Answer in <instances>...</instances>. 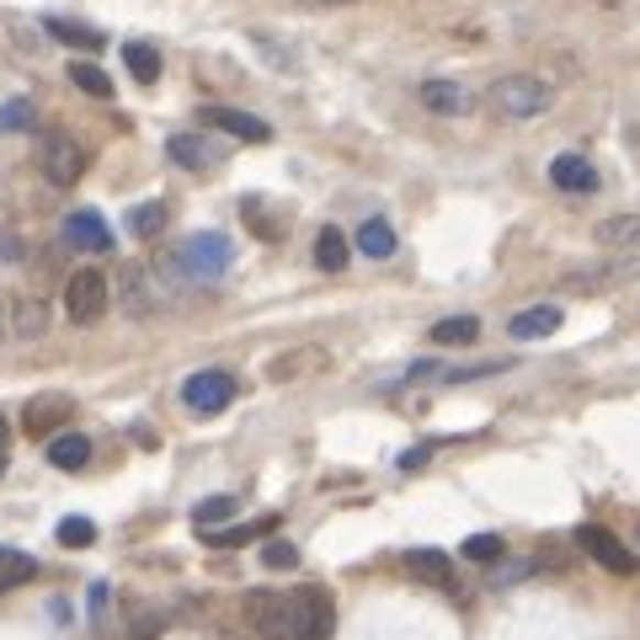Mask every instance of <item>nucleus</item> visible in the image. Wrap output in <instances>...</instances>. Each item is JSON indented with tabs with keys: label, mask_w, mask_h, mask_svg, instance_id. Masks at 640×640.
I'll list each match as a JSON object with an SVG mask.
<instances>
[{
	"label": "nucleus",
	"mask_w": 640,
	"mask_h": 640,
	"mask_svg": "<svg viewBox=\"0 0 640 640\" xmlns=\"http://www.w3.org/2000/svg\"><path fill=\"white\" fill-rule=\"evenodd\" d=\"M288 619H294V640H331V630H336V604H331L325 587L305 582V587L288 593Z\"/></svg>",
	"instance_id": "nucleus-1"
},
{
	"label": "nucleus",
	"mask_w": 640,
	"mask_h": 640,
	"mask_svg": "<svg viewBox=\"0 0 640 640\" xmlns=\"http://www.w3.org/2000/svg\"><path fill=\"white\" fill-rule=\"evenodd\" d=\"M492 107L501 118H512V123H529V118H539L550 107V86L539 75H501L492 86Z\"/></svg>",
	"instance_id": "nucleus-2"
},
{
	"label": "nucleus",
	"mask_w": 640,
	"mask_h": 640,
	"mask_svg": "<svg viewBox=\"0 0 640 640\" xmlns=\"http://www.w3.org/2000/svg\"><path fill=\"white\" fill-rule=\"evenodd\" d=\"M177 267L187 278H198V284H213V278H224V273L235 267V246H230L224 235H192V241L177 251Z\"/></svg>",
	"instance_id": "nucleus-3"
},
{
	"label": "nucleus",
	"mask_w": 640,
	"mask_h": 640,
	"mask_svg": "<svg viewBox=\"0 0 640 640\" xmlns=\"http://www.w3.org/2000/svg\"><path fill=\"white\" fill-rule=\"evenodd\" d=\"M107 305H112V284H107L97 267H80L70 284H65V316L75 325H97L107 316Z\"/></svg>",
	"instance_id": "nucleus-4"
},
{
	"label": "nucleus",
	"mask_w": 640,
	"mask_h": 640,
	"mask_svg": "<svg viewBox=\"0 0 640 640\" xmlns=\"http://www.w3.org/2000/svg\"><path fill=\"white\" fill-rule=\"evenodd\" d=\"M235 374L230 368H203V374H192L187 385H181V400H187V411H198V417H213V411H224V406H235Z\"/></svg>",
	"instance_id": "nucleus-5"
},
{
	"label": "nucleus",
	"mask_w": 640,
	"mask_h": 640,
	"mask_svg": "<svg viewBox=\"0 0 640 640\" xmlns=\"http://www.w3.org/2000/svg\"><path fill=\"white\" fill-rule=\"evenodd\" d=\"M37 172L54 181V187H75L80 172H86V150L70 134H43L37 140Z\"/></svg>",
	"instance_id": "nucleus-6"
},
{
	"label": "nucleus",
	"mask_w": 640,
	"mask_h": 640,
	"mask_svg": "<svg viewBox=\"0 0 640 640\" xmlns=\"http://www.w3.org/2000/svg\"><path fill=\"white\" fill-rule=\"evenodd\" d=\"M246 619L262 640H294V619H288V593L273 587H251L246 593Z\"/></svg>",
	"instance_id": "nucleus-7"
},
{
	"label": "nucleus",
	"mask_w": 640,
	"mask_h": 640,
	"mask_svg": "<svg viewBox=\"0 0 640 640\" xmlns=\"http://www.w3.org/2000/svg\"><path fill=\"white\" fill-rule=\"evenodd\" d=\"M576 544H582V550H587L604 571H614V576H636V555H630V544H625L614 529H604V523H582V529H576Z\"/></svg>",
	"instance_id": "nucleus-8"
},
{
	"label": "nucleus",
	"mask_w": 640,
	"mask_h": 640,
	"mask_svg": "<svg viewBox=\"0 0 640 640\" xmlns=\"http://www.w3.org/2000/svg\"><path fill=\"white\" fill-rule=\"evenodd\" d=\"M640 278V256L630 251H608V262H587V267H571L566 273V288H608V284H630Z\"/></svg>",
	"instance_id": "nucleus-9"
},
{
	"label": "nucleus",
	"mask_w": 640,
	"mask_h": 640,
	"mask_svg": "<svg viewBox=\"0 0 640 640\" xmlns=\"http://www.w3.org/2000/svg\"><path fill=\"white\" fill-rule=\"evenodd\" d=\"M118 310L123 316H155V305H161V288H150V267H140V262H123L118 267Z\"/></svg>",
	"instance_id": "nucleus-10"
},
{
	"label": "nucleus",
	"mask_w": 640,
	"mask_h": 640,
	"mask_svg": "<svg viewBox=\"0 0 640 640\" xmlns=\"http://www.w3.org/2000/svg\"><path fill=\"white\" fill-rule=\"evenodd\" d=\"M75 417V400L59 390L48 395H33L27 400V411H22V427H27V438H59V427Z\"/></svg>",
	"instance_id": "nucleus-11"
},
{
	"label": "nucleus",
	"mask_w": 640,
	"mask_h": 640,
	"mask_svg": "<svg viewBox=\"0 0 640 640\" xmlns=\"http://www.w3.org/2000/svg\"><path fill=\"white\" fill-rule=\"evenodd\" d=\"M198 118H203V129H219V134H230V140H246V144L273 140V129H267L256 112H241V107H203Z\"/></svg>",
	"instance_id": "nucleus-12"
},
{
	"label": "nucleus",
	"mask_w": 640,
	"mask_h": 640,
	"mask_svg": "<svg viewBox=\"0 0 640 640\" xmlns=\"http://www.w3.org/2000/svg\"><path fill=\"white\" fill-rule=\"evenodd\" d=\"M550 181L561 187V192H576V198H587V192H598V166L587 161V155H555L550 161Z\"/></svg>",
	"instance_id": "nucleus-13"
},
{
	"label": "nucleus",
	"mask_w": 640,
	"mask_h": 640,
	"mask_svg": "<svg viewBox=\"0 0 640 640\" xmlns=\"http://www.w3.org/2000/svg\"><path fill=\"white\" fill-rule=\"evenodd\" d=\"M65 246H80V251H97L102 256V251H112V230L91 209H75L65 219Z\"/></svg>",
	"instance_id": "nucleus-14"
},
{
	"label": "nucleus",
	"mask_w": 640,
	"mask_h": 640,
	"mask_svg": "<svg viewBox=\"0 0 640 640\" xmlns=\"http://www.w3.org/2000/svg\"><path fill=\"white\" fill-rule=\"evenodd\" d=\"M417 97H422V107H432V112H443V118H460V112H470V91H464L460 80H422L417 86Z\"/></svg>",
	"instance_id": "nucleus-15"
},
{
	"label": "nucleus",
	"mask_w": 640,
	"mask_h": 640,
	"mask_svg": "<svg viewBox=\"0 0 640 640\" xmlns=\"http://www.w3.org/2000/svg\"><path fill=\"white\" fill-rule=\"evenodd\" d=\"M593 241L604 251H630V256H640V213H614V219H604L593 230Z\"/></svg>",
	"instance_id": "nucleus-16"
},
{
	"label": "nucleus",
	"mask_w": 640,
	"mask_h": 640,
	"mask_svg": "<svg viewBox=\"0 0 640 640\" xmlns=\"http://www.w3.org/2000/svg\"><path fill=\"white\" fill-rule=\"evenodd\" d=\"M166 155H172L177 166H187V172H203V166L219 161V144L203 140V134H172V140H166Z\"/></svg>",
	"instance_id": "nucleus-17"
},
{
	"label": "nucleus",
	"mask_w": 640,
	"mask_h": 640,
	"mask_svg": "<svg viewBox=\"0 0 640 640\" xmlns=\"http://www.w3.org/2000/svg\"><path fill=\"white\" fill-rule=\"evenodd\" d=\"M507 331H512L518 342H544L550 331H561V310H555V305H533V310H518V316L507 320Z\"/></svg>",
	"instance_id": "nucleus-18"
},
{
	"label": "nucleus",
	"mask_w": 640,
	"mask_h": 640,
	"mask_svg": "<svg viewBox=\"0 0 640 640\" xmlns=\"http://www.w3.org/2000/svg\"><path fill=\"white\" fill-rule=\"evenodd\" d=\"M406 566H411V576H422V582H432V587L454 593V561H449L443 550H411Z\"/></svg>",
	"instance_id": "nucleus-19"
},
{
	"label": "nucleus",
	"mask_w": 640,
	"mask_h": 640,
	"mask_svg": "<svg viewBox=\"0 0 640 640\" xmlns=\"http://www.w3.org/2000/svg\"><path fill=\"white\" fill-rule=\"evenodd\" d=\"M11 331L22 336V342H33L48 331V299H37V294H22L16 305H11Z\"/></svg>",
	"instance_id": "nucleus-20"
},
{
	"label": "nucleus",
	"mask_w": 640,
	"mask_h": 640,
	"mask_svg": "<svg viewBox=\"0 0 640 640\" xmlns=\"http://www.w3.org/2000/svg\"><path fill=\"white\" fill-rule=\"evenodd\" d=\"M86 460H91V438H80V432L48 438V464L54 470H86Z\"/></svg>",
	"instance_id": "nucleus-21"
},
{
	"label": "nucleus",
	"mask_w": 640,
	"mask_h": 640,
	"mask_svg": "<svg viewBox=\"0 0 640 640\" xmlns=\"http://www.w3.org/2000/svg\"><path fill=\"white\" fill-rule=\"evenodd\" d=\"M273 529H278V518H256V523H230V529H203V533H209L213 550H241L251 539H267Z\"/></svg>",
	"instance_id": "nucleus-22"
},
{
	"label": "nucleus",
	"mask_w": 640,
	"mask_h": 640,
	"mask_svg": "<svg viewBox=\"0 0 640 640\" xmlns=\"http://www.w3.org/2000/svg\"><path fill=\"white\" fill-rule=\"evenodd\" d=\"M316 368H325V353L320 347H294V353H278L273 357V379H305V374H316Z\"/></svg>",
	"instance_id": "nucleus-23"
},
{
	"label": "nucleus",
	"mask_w": 640,
	"mask_h": 640,
	"mask_svg": "<svg viewBox=\"0 0 640 640\" xmlns=\"http://www.w3.org/2000/svg\"><path fill=\"white\" fill-rule=\"evenodd\" d=\"M368 262H390L395 256V230H390V219H368L363 230H357V241H353Z\"/></svg>",
	"instance_id": "nucleus-24"
},
{
	"label": "nucleus",
	"mask_w": 640,
	"mask_h": 640,
	"mask_svg": "<svg viewBox=\"0 0 640 640\" xmlns=\"http://www.w3.org/2000/svg\"><path fill=\"white\" fill-rule=\"evenodd\" d=\"M347 262H353V246H347V235L325 224V230L316 235V267H320V273H342Z\"/></svg>",
	"instance_id": "nucleus-25"
},
{
	"label": "nucleus",
	"mask_w": 640,
	"mask_h": 640,
	"mask_svg": "<svg viewBox=\"0 0 640 640\" xmlns=\"http://www.w3.org/2000/svg\"><path fill=\"white\" fill-rule=\"evenodd\" d=\"M37 576V561L27 550H11V544H0V593H11V587H27Z\"/></svg>",
	"instance_id": "nucleus-26"
},
{
	"label": "nucleus",
	"mask_w": 640,
	"mask_h": 640,
	"mask_svg": "<svg viewBox=\"0 0 640 640\" xmlns=\"http://www.w3.org/2000/svg\"><path fill=\"white\" fill-rule=\"evenodd\" d=\"M123 65L140 86H155L161 80V48L155 43H123Z\"/></svg>",
	"instance_id": "nucleus-27"
},
{
	"label": "nucleus",
	"mask_w": 640,
	"mask_h": 640,
	"mask_svg": "<svg viewBox=\"0 0 640 640\" xmlns=\"http://www.w3.org/2000/svg\"><path fill=\"white\" fill-rule=\"evenodd\" d=\"M475 336H481V320L475 316H449V320L432 325V342H438V347H470Z\"/></svg>",
	"instance_id": "nucleus-28"
},
{
	"label": "nucleus",
	"mask_w": 640,
	"mask_h": 640,
	"mask_svg": "<svg viewBox=\"0 0 640 640\" xmlns=\"http://www.w3.org/2000/svg\"><path fill=\"white\" fill-rule=\"evenodd\" d=\"M43 33L59 37V43H70V48H102L107 43L97 27H86V22H65V16H48V22H43Z\"/></svg>",
	"instance_id": "nucleus-29"
},
{
	"label": "nucleus",
	"mask_w": 640,
	"mask_h": 640,
	"mask_svg": "<svg viewBox=\"0 0 640 640\" xmlns=\"http://www.w3.org/2000/svg\"><path fill=\"white\" fill-rule=\"evenodd\" d=\"M65 75H70L86 97H97V102H107V97H112V80H107V70H102V65H91V59H70V70H65Z\"/></svg>",
	"instance_id": "nucleus-30"
},
{
	"label": "nucleus",
	"mask_w": 640,
	"mask_h": 640,
	"mask_svg": "<svg viewBox=\"0 0 640 640\" xmlns=\"http://www.w3.org/2000/svg\"><path fill=\"white\" fill-rule=\"evenodd\" d=\"M161 230H166V203H140V209H129V235L155 241Z\"/></svg>",
	"instance_id": "nucleus-31"
},
{
	"label": "nucleus",
	"mask_w": 640,
	"mask_h": 640,
	"mask_svg": "<svg viewBox=\"0 0 640 640\" xmlns=\"http://www.w3.org/2000/svg\"><path fill=\"white\" fill-rule=\"evenodd\" d=\"M501 555H507L501 533H470V539H464V561H475V566H492Z\"/></svg>",
	"instance_id": "nucleus-32"
},
{
	"label": "nucleus",
	"mask_w": 640,
	"mask_h": 640,
	"mask_svg": "<svg viewBox=\"0 0 640 640\" xmlns=\"http://www.w3.org/2000/svg\"><path fill=\"white\" fill-rule=\"evenodd\" d=\"M230 518H235V497H209V501L192 507V523H198V529H219V523H230Z\"/></svg>",
	"instance_id": "nucleus-33"
},
{
	"label": "nucleus",
	"mask_w": 640,
	"mask_h": 640,
	"mask_svg": "<svg viewBox=\"0 0 640 640\" xmlns=\"http://www.w3.org/2000/svg\"><path fill=\"white\" fill-rule=\"evenodd\" d=\"M33 129V102L27 97H11L0 107V134H27Z\"/></svg>",
	"instance_id": "nucleus-34"
},
{
	"label": "nucleus",
	"mask_w": 640,
	"mask_h": 640,
	"mask_svg": "<svg viewBox=\"0 0 640 640\" xmlns=\"http://www.w3.org/2000/svg\"><path fill=\"white\" fill-rule=\"evenodd\" d=\"M59 544H65V550L97 544V523H91V518H59Z\"/></svg>",
	"instance_id": "nucleus-35"
},
{
	"label": "nucleus",
	"mask_w": 640,
	"mask_h": 640,
	"mask_svg": "<svg viewBox=\"0 0 640 640\" xmlns=\"http://www.w3.org/2000/svg\"><path fill=\"white\" fill-rule=\"evenodd\" d=\"M241 219H246V224L256 230V235H262V241H278V235H284V224L262 213V198H246V203H241Z\"/></svg>",
	"instance_id": "nucleus-36"
},
{
	"label": "nucleus",
	"mask_w": 640,
	"mask_h": 640,
	"mask_svg": "<svg viewBox=\"0 0 640 640\" xmlns=\"http://www.w3.org/2000/svg\"><path fill=\"white\" fill-rule=\"evenodd\" d=\"M262 566H273V571H294V566H299V550H294L288 539H267V550H262Z\"/></svg>",
	"instance_id": "nucleus-37"
},
{
	"label": "nucleus",
	"mask_w": 640,
	"mask_h": 640,
	"mask_svg": "<svg viewBox=\"0 0 640 640\" xmlns=\"http://www.w3.org/2000/svg\"><path fill=\"white\" fill-rule=\"evenodd\" d=\"M155 636H161V619H155V614H140L134 630H129V640H155Z\"/></svg>",
	"instance_id": "nucleus-38"
},
{
	"label": "nucleus",
	"mask_w": 640,
	"mask_h": 640,
	"mask_svg": "<svg viewBox=\"0 0 640 640\" xmlns=\"http://www.w3.org/2000/svg\"><path fill=\"white\" fill-rule=\"evenodd\" d=\"M91 619H97V625L107 619V582H97V587H91Z\"/></svg>",
	"instance_id": "nucleus-39"
},
{
	"label": "nucleus",
	"mask_w": 640,
	"mask_h": 640,
	"mask_svg": "<svg viewBox=\"0 0 640 640\" xmlns=\"http://www.w3.org/2000/svg\"><path fill=\"white\" fill-rule=\"evenodd\" d=\"M294 5H305V11H336V5H357V0H294Z\"/></svg>",
	"instance_id": "nucleus-40"
},
{
	"label": "nucleus",
	"mask_w": 640,
	"mask_h": 640,
	"mask_svg": "<svg viewBox=\"0 0 640 640\" xmlns=\"http://www.w3.org/2000/svg\"><path fill=\"white\" fill-rule=\"evenodd\" d=\"M427 454H432V449H411V454H400V470H422Z\"/></svg>",
	"instance_id": "nucleus-41"
},
{
	"label": "nucleus",
	"mask_w": 640,
	"mask_h": 640,
	"mask_svg": "<svg viewBox=\"0 0 640 640\" xmlns=\"http://www.w3.org/2000/svg\"><path fill=\"white\" fill-rule=\"evenodd\" d=\"M0 256H5V262H16V256H22V241H16V235H5V241H0Z\"/></svg>",
	"instance_id": "nucleus-42"
},
{
	"label": "nucleus",
	"mask_w": 640,
	"mask_h": 640,
	"mask_svg": "<svg viewBox=\"0 0 640 640\" xmlns=\"http://www.w3.org/2000/svg\"><path fill=\"white\" fill-rule=\"evenodd\" d=\"M5 443H11V427H5V417H0V475H5Z\"/></svg>",
	"instance_id": "nucleus-43"
}]
</instances>
